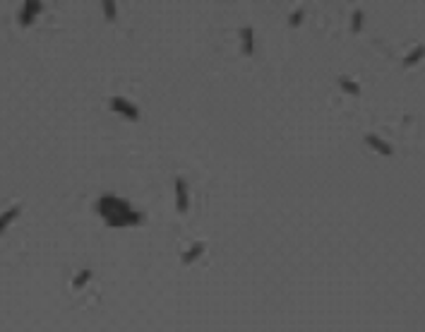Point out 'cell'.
<instances>
[{
  "label": "cell",
  "mask_w": 425,
  "mask_h": 332,
  "mask_svg": "<svg viewBox=\"0 0 425 332\" xmlns=\"http://www.w3.org/2000/svg\"><path fill=\"white\" fill-rule=\"evenodd\" d=\"M96 212L106 219L109 226L113 229H123V226H137L145 221V214L132 210V205L123 200V197H116V195H103L99 203H96Z\"/></svg>",
  "instance_id": "cell-1"
},
{
  "label": "cell",
  "mask_w": 425,
  "mask_h": 332,
  "mask_svg": "<svg viewBox=\"0 0 425 332\" xmlns=\"http://www.w3.org/2000/svg\"><path fill=\"white\" fill-rule=\"evenodd\" d=\"M111 109L116 111V113H120V116L127 120H139V109H137L132 102L123 99V96H111Z\"/></svg>",
  "instance_id": "cell-2"
},
{
  "label": "cell",
  "mask_w": 425,
  "mask_h": 332,
  "mask_svg": "<svg viewBox=\"0 0 425 332\" xmlns=\"http://www.w3.org/2000/svg\"><path fill=\"white\" fill-rule=\"evenodd\" d=\"M41 10H44V3L41 0H27L22 10H19V24L22 27H29V24H34V19L41 15Z\"/></svg>",
  "instance_id": "cell-3"
},
{
  "label": "cell",
  "mask_w": 425,
  "mask_h": 332,
  "mask_svg": "<svg viewBox=\"0 0 425 332\" xmlns=\"http://www.w3.org/2000/svg\"><path fill=\"white\" fill-rule=\"evenodd\" d=\"M365 145L368 147H372L377 154H382V157H392L394 154V147L389 145V142H384L382 138H377V135H372V132H368L365 135Z\"/></svg>",
  "instance_id": "cell-4"
},
{
  "label": "cell",
  "mask_w": 425,
  "mask_h": 332,
  "mask_svg": "<svg viewBox=\"0 0 425 332\" xmlns=\"http://www.w3.org/2000/svg\"><path fill=\"white\" fill-rule=\"evenodd\" d=\"M175 205H178V212H188L190 207V197H188V183L183 178H175Z\"/></svg>",
  "instance_id": "cell-5"
},
{
  "label": "cell",
  "mask_w": 425,
  "mask_h": 332,
  "mask_svg": "<svg viewBox=\"0 0 425 332\" xmlns=\"http://www.w3.org/2000/svg\"><path fill=\"white\" fill-rule=\"evenodd\" d=\"M240 41H243V53L255 55V31H253V27L240 29Z\"/></svg>",
  "instance_id": "cell-6"
},
{
  "label": "cell",
  "mask_w": 425,
  "mask_h": 332,
  "mask_svg": "<svg viewBox=\"0 0 425 332\" xmlns=\"http://www.w3.org/2000/svg\"><path fill=\"white\" fill-rule=\"evenodd\" d=\"M202 253H204V243H195V246H190V248H188L181 255L183 265H192V262H195V260H197Z\"/></svg>",
  "instance_id": "cell-7"
},
{
  "label": "cell",
  "mask_w": 425,
  "mask_h": 332,
  "mask_svg": "<svg viewBox=\"0 0 425 332\" xmlns=\"http://www.w3.org/2000/svg\"><path fill=\"white\" fill-rule=\"evenodd\" d=\"M423 58H425V46L420 44V46H416L413 51H411V53L406 55V58H404V68H413V65L420 63Z\"/></svg>",
  "instance_id": "cell-8"
},
{
  "label": "cell",
  "mask_w": 425,
  "mask_h": 332,
  "mask_svg": "<svg viewBox=\"0 0 425 332\" xmlns=\"http://www.w3.org/2000/svg\"><path fill=\"white\" fill-rule=\"evenodd\" d=\"M17 214H19V207H10V210H5V212L0 214V234L8 229L12 221L17 219Z\"/></svg>",
  "instance_id": "cell-9"
},
{
  "label": "cell",
  "mask_w": 425,
  "mask_h": 332,
  "mask_svg": "<svg viewBox=\"0 0 425 332\" xmlns=\"http://www.w3.org/2000/svg\"><path fill=\"white\" fill-rule=\"evenodd\" d=\"M339 87H341L344 92L353 94V96H358V94H361V84L353 82V80H348L346 75H341V77H339Z\"/></svg>",
  "instance_id": "cell-10"
},
{
  "label": "cell",
  "mask_w": 425,
  "mask_h": 332,
  "mask_svg": "<svg viewBox=\"0 0 425 332\" xmlns=\"http://www.w3.org/2000/svg\"><path fill=\"white\" fill-rule=\"evenodd\" d=\"M101 8H103V15H106V19H109V22H116V17H118V5L113 3V0H103V3H101Z\"/></svg>",
  "instance_id": "cell-11"
},
{
  "label": "cell",
  "mask_w": 425,
  "mask_h": 332,
  "mask_svg": "<svg viewBox=\"0 0 425 332\" xmlns=\"http://www.w3.org/2000/svg\"><path fill=\"white\" fill-rule=\"evenodd\" d=\"M91 279V270L89 268H84L80 272V275H75V279H73V289H82V286H87V282Z\"/></svg>",
  "instance_id": "cell-12"
},
{
  "label": "cell",
  "mask_w": 425,
  "mask_h": 332,
  "mask_svg": "<svg viewBox=\"0 0 425 332\" xmlns=\"http://www.w3.org/2000/svg\"><path fill=\"white\" fill-rule=\"evenodd\" d=\"M363 22H365V15H363V10H356L351 15V31L353 34H358L363 29Z\"/></svg>",
  "instance_id": "cell-13"
},
{
  "label": "cell",
  "mask_w": 425,
  "mask_h": 332,
  "mask_svg": "<svg viewBox=\"0 0 425 332\" xmlns=\"http://www.w3.org/2000/svg\"><path fill=\"white\" fill-rule=\"evenodd\" d=\"M303 17H305V10L300 8V10H296L293 15L289 17V27H300V22H303Z\"/></svg>",
  "instance_id": "cell-14"
}]
</instances>
